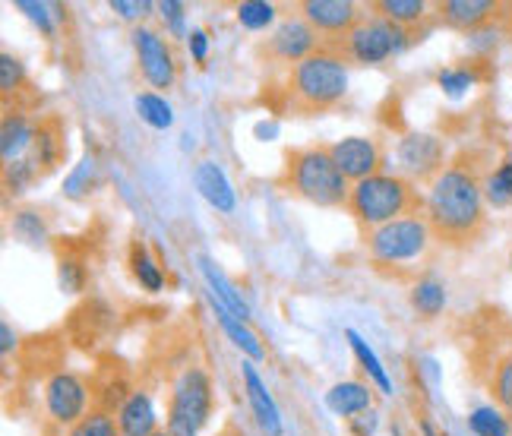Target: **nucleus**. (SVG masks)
<instances>
[{
  "instance_id": "obj_1",
  "label": "nucleus",
  "mask_w": 512,
  "mask_h": 436,
  "mask_svg": "<svg viewBox=\"0 0 512 436\" xmlns=\"http://www.w3.org/2000/svg\"><path fill=\"white\" fill-rule=\"evenodd\" d=\"M424 215L433 237L446 247H471L487 228L484 174L475 152H462L427 187Z\"/></svg>"
},
{
  "instance_id": "obj_2",
  "label": "nucleus",
  "mask_w": 512,
  "mask_h": 436,
  "mask_svg": "<svg viewBox=\"0 0 512 436\" xmlns=\"http://www.w3.org/2000/svg\"><path fill=\"white\" fill-rule=\"evenodd\" d=\"M282 187L317 209H348V196H351V181L332 162L329 146L288 149Z\"/></svg>"
},
{
  "instance_id": "obj_3",
  "label": "nucleus",
  "mask_w": 512,
  "mask_h": 436,
  "mask_svg": "<svg viewBox=\"0 0 512 436\" xmlns=\"http://www.w3.org/2000/svg\"><path fill=\"white\" fill-rule=\"evenodd\" d=\"M348 212L364 231L383 228L396 218H405L411 212H424V200L418 187L405 181L402 174H373L367 181L351 184Z\"/></svg>"
},
{
  "instance_id": "obj_4",
  "label": "nucleus",
  "mask_w": 512,
  "mask_h": 436,
  "mask_svg": "<svg viewBox=\"0 0 512 436\" xmlns=\"http://www.w3.org/2000/svg\"><path fill=\"white\" fill-rule=\"evenodd\" d=\"M288 95L291 105L304 114L339 105L348 95V64L323 45L317 54L304 57L301 64L288 70Z\"/></svg>"
},
{
  "instance_id": "obj_5",
  "label": "nucleus",
  "mask_w": 512,
  "mask_h": 436,
  "mask_svg": "<svg viewBox=\"0 0 512 436\" xmlns=\"http://www.w3.org/2000/svg\"><path fill=\"white\" fill-rule=\"evenodd\" d=\"M415 32H408L396 23H389V19L370 13L367 7V16L361 19L358 26H354L348 35L336 38V42H326V48H332L345 64H358V67H380L386 64L392 54L405 51L411 42H415Z\"/></svg>"
},
{
  "instance_id": "obj_6",
  "label": "nucleus",
  "mask_w": 512,
  "mask_h": 436,
  "mask_svg": "<svg viewBox=\"0 0 512 436\" xmlns=\"http://www.w3.org/2000/svg\"><path fill=\"white\" fill-rule=\"evenodd\" d=\"M437 241L433 237V228L427 222L424 212H411L405 218H396L383 228H373L364 237V247L373 266L380 269H402L411 266L415 260L430 250V244Z\"/></svg>"
},
{
  "instance_id": "obj_7",
  "label": "nucleus",
  "mask_w": 512,
  "mask_h": 436,
  "mask_svg": "<svg viewBox=\"0 0 512 436\" xmlns=\"http://www.w3.org/2000/svg\"><path fill=\"white\" fill-rule=\"evenodd\" d=\"M212 376L203 364H190L177 373L171 383V402H168V430L174 436H200L212 418Z\"/></svg>"
},
{
  "instance_id": "obj_8",
  "label": "nucleus",
  "mask_w": 512,
  "mask_h": 436,
  "mask_svg": "<svg viewBox=\"0 0 512 436\" xmlns=\"http://www.w3.org/2000/svg\"><path fill=\"white\" fill-rule=\"evenodd\" d=\"M130 45H133V57H136V70H140L143 83L152 92H171L177 76H181V61H177V51L168 38L152 29V26H133L130 32Z\"/></svg>"
},
{
  "instance_id": "obj_9",
  "label": "nucleus",
  "mask_w": 512,
  "mask_h": 436,
  "mask_svg": "<svg viewBox=\"0 0 512 436\" xmlns=\"http://www.w3.org/2000/svg\"><path fill=\"white\" fill-rule=\"evenodd\" d=\"M396 165L399 174L411 184H433L443 174L446 162V143L437 133H405L396 143Z\"/></svg>"
},
{
  "instance_id": "obj_10",
  "label": "nucleus",
  "mask_w": 512,
  "mask_h": 436,
  "mask_svg": "<svg viewBox=\"0 0 512 436\" xmlns=\"http://www.w3.org/2000/svg\"><path fill=\"white\" fill-rule=\"evenodd\" d=\"M320 48H323L320 32L313 29L310 23H304L298 13H291V16H285V19L275 23L269 38L260 45V54L266 57L269 64H282V67L291 70L294 64H301L304 57L317 54Z\"/></svg>"
},
{
  "instance_id": "obj_11",
  "label": "nucleus",
  "mask_w": 512,
  "mask_h": 436,
  "mask_svg": "<svg viewBox=\"0 0 512 436\" xmlns=\"http://www.w3.org/2000/svg\"><path fill=\"white\" fill-rule=\"evenodd\" d=\"M45 414L57 427H76L89 414V389L76 373L57 370L45 380Z\"/></svg>"
},
{
  "instance_id": "obj_12",
  "label": "nucleus",
  "mask_w": 512,
  "mask_h": 436,
  "mask_svg": "<svg viewBox=\"0 0 512 436\" xmlns=\"http://www.w3.org/2000/svg\"><path fill=\"white\" fill-rule=\"evenodd\" d=\"M298 16L320 32L326 45L348 35L367 16V10L361 4H354V0H301Z\"/></svg>"
},
{
  "instance_id": "obj_13",
  "label": "nucleus",
  "mask_w": 512,
  "mask_h": 436,
  "mask_svg": "<svg viewBox=\"0 0 512 436\" xmlns=\"http://www.w3.org/2000/svg\"><path fill=\"white\" fill-rule=\"evenodd\" d=\"M332 162L339 165V171L348 177L351 184L367 181V177L383 171V149L370 136H345V140L332 143Z\"/></svg>"
},
{
  "instance_id": "obj_14",
  "label": "nucleus",
  "mask_w": 512,
  "mask_h": 436,
  "mask_svg": "<svg viewBox=\"0 0 512 436\" xmlns=\"http://www.w3.org/2000/svg\"><path fill=\"white\" fill-rule=\"evenodd\" d=\"M433 13L449 29L481 32L503 16V4H497V0H440V4H433Z\"/></svg>"
},
{
  "instance_id": "obj_15",
  "label": "nucleus",
  "mask_w": 512,
  "mask_h": 436,
  "mask_svg": "<svg viewBox=\"0 0 512 436\" xmlns=\"http://www.w3.org/2000/svg\"><path fill=\"white\" fill-rule=\"evenodd\" d=\"M193 187H196V193H200L215 212L231 215L234 209H238V193H234L225 168L209 162V158L196 162V168H193Z\"/></svg>"
},
{
  "instance_id": "obj_16",
  "label": "nucleus",
  "mask_w": 512,
  "mask_h": 436,
  "mask_svg": "<svg viewBox=\"0 0 512 436\" xmlns=\"http://www.w3.org/2000/svg\"><path fill=\"white\" fill-rule=\"evenodd\" d=\"M241 380H244V392H247V402H250V411L256 424H260V430L266 436H282L285 427H282V414H279V405H275V399L269 395L263 376L256 373V367L250 361H244L241 367Z\"/></svg>"
},
{
  "instance_id": "obj_17",
  "label": "nucleus",
  "mask_w": 512,
  "mask_h": 436,
  "mask_svg": "<svg viewBox=\"0 0 512 436\" xmlns=\"http://www.w3.org/2000/svg\"><path fill=\"white\" fill-rule=\"evenodd\" d=\"M64 152H67V143H64L61 121H57V117H45V121H38L32 149L26 155V158H32V165L38 168V174L48 177L57 165L64 162Z\"/></svg>"
},
{
  "instance_id": "obj_18",
  "label": "nucleus",
  "mask_w": 512,
  "mask_h": 436,
  "mask_svg": "<svg viewBox=\"0 0 512 436\" xmlns=\"http://www.w3.org/2000/svg\"><path fill=\"white\" fill-rule=\"evenodd\" d=\"M117 427H121V436H152L159 430V414H155L149 392H127V399L117 408Z\"/></svg>"
},
{
  "instance_id": "obj_19",
  "label": "nucleus",
  "mask_w": 512,
  "mask_h": 436,
  "mask_svg": "<svg viewBox=\"0 0 512 436\" xmlns=\"http://www.w3.org/2000/svg\"><path fill=\"white\" fill-rule=\"evenodd\" d=\"M0 95H4V111H26L29 102H35V89L32 79L23 67L19 57H13L10 51L0 54Z\"/></svg>"
},
{
  "instance_id": "obj_20",
  "label": "nucleus",
  "mask_w": 512,
  "mask_h": 436,
  "mask_svg": "<svg viewBox=\"0 0 512 436\" xmlns=\"http://www.w3.org/2000/svg\"><path fill=\"white\" fill-rule=\"evenodd\" d=\"M35 127L38 124H32V117L26 111H4V127H0V155H4V165H13L29 155Z\"/></svg>"
},
{
  "instance_id": "obj_21",
  "label": "nucleus",
  "mask_w": 512,
  "mask_h": 436,
  "mask_svg": "<svg viewBox=\"0 0 512 436\" xmlns=\"http://www.w3.org/2000/svg\"><path fill=\"white\" fill-rule=\"evenodd\" d=\"M209 307H212V313H215V323L222 326V332L228 335V342L238 348L247 361H263L266 358V348H263V342H260V335H256L253 329H250V323H241L238 316H234L225 304H219L215 297L209 294Z\"/></svg>"
},
{
  "instance_id": "obj_22",
  "label": "nucleus",
  "mask_w": 512,
  "mask_h": 436,
  "mask_svg": "<svg viewBox=\"0 0 512 436\" xmlns=\"http://www.w3.org/2000/svg\"><path fill=\"white\" fill-rule=\"evenodd\" d=\"M326 408L342 421L358 418V414L373 408V392L364 380H342L326 392Z\"/></svg>"
},
{
  "instance_id": "obj_23",
  "label": "nucleus",
  "mask_w": 512,
  "mask_h": 436,
  "mask_svg": "<svg viewBox=\"0 0 512 436\" xmlns=\"http://www.w3.org/2000/svg\"><path fill=\"white\" fill-rule=\"evenodd\" d=\"M200 272H203V279H206V285H209V294L215 297L219 304H225L234 316H238L241 323H250V307H247V301L241 297V291L234 288L231 282H228V275L215 266L209 256H200Z\"/></svg>"
},
{
  "instance_id": "obj_24",
  "label": "nucleus",
  "mask_w": 512,
  "mask_h": 436,
  "mask_svg": "<svg viewBox=\"0 0 512 436\" xmlns=\"http://www.w3.org/2000/svg\"><path fill=\"white\" fill-rule=\"evenodd\" d=\"M127 266H130V275L133 282L140 285L143 291L149 294H159L165 288V272L159 266V260L152 256L149 244L146 241H130V250H127Z\"/></svg>"
},
{
  "instance_id": "obj_25",
  "label": "nucleus",
  "mask_w": 512,
  "mask_h": 436,
  "mask_svg": "<svg viewBox=\"0 0 512 436\" xmlns=\"http://www.w3.org/2000/svg\"><path fill=\"white\" fill-rule=\"evenodd\" d=\"M370 13H377V16L389 19V23H396L411 32L433 13V4H427V0H373Z\"/></svg>"
},
{
  "instance_id": "obj_26",
  "label": "nucleus",
  "mask_w": 512,
  "mask_h": 436,
  "mask_svg": "<svg viewBox=\"0 0 512 436\" xmlns=\"http://www.w3.org/2000/svg\"><path fill=\"white\" fill-rule=\"evenodd\" d=\"M411 301V310H415L418 316H424V320H437V316L446 310V285L440 279H433V275H424V279L415 282V288H411L408 294Z\"/></svg>"
},
{
  "instance_id": "obj_27",
  "label": "nucleus",
  "mask_w": 512,
  "mask_h": 436,
  "mask_svg": "<svg viewBox=\"0 0 512 436\" xmlns=\"http://www.w3.org/2000/svg\"><path fill=\"white\" fill-rule=\"evenodd\" d=\"M98 184H102V162H98L95 152H86L83 162H76V168L67 174L64 196L67 200H86Z\"/></svg>"
},
{
  "instance_id": "obj_28",
  "label": "nucleus",
  "mask_w": 512,
  "mask_h": 436,
  "mask_svg": "<svg viewBox=\"0 0 512 436\" xmlns=\"http://www.w3.org/2000/svg\"><path fill=\"white\" fill-rule=\"evenodd\" d=\"M345 339H348V345H351V351H354V358H358L361 370L367 373V380H370L373 386H377L380 392L389 395V392H392V380H389L386 367L380 364V354L364 342V335H361V332L348 329V332H345Z\"/></svg>"
},
{
  "instance_id": "obj_29",
  "label": "nucleus",
  "mask_w": 512,
  "mask_h": 436,
  "mask_svg": "<svg viewBox=\"0 0 512 436\" xmlns=\"http://www.w3.org/2000/svg\"><path fill=\"white\" fill-rule=\"evenodd\" d=\"M133 108H136V114H140V121L149 124L152 130H171L174 127L171 102H168L165 95H159V92H152V89L140 92V95L133 98Z\"/></svg>"
},
{
  "instance_id": "obj_30",
  "label": "nucleus",
  "mask_w": 512,
  "mask_h": 436,
  "mask_svg": "<svg viewBox=\"0 0 512 436\" xmlns=\"http://www.w3.org/2000/svg\"><path fill=\"white\" fill-rule=\"evenodd\" d=\"M484 196H487V206H494V209L512 206V158H503L494 171L484 174Z\"/></svg>"
},
{
  "instance_id": "obj_31",
  "label": "nucleus",
  "mask_w": 512,
  "mask_h": 436,
  "mask_svg": "<svg viewBox=\"0 0 512 436\" xmlns=\"http://www.w3.org/2000/svg\"><path fill=\"white\" fill-rule=\"evenodd\" d=\"M10 228L19 241H26L32 247H42L48 244V225L38 209H16V215L10 218Z\"/></svg>"
},
{
  "instance_id": "obj_32",
  "label": "nucleus",
  "mask_w": 512,
  "mask_h": 436,
  "mask_svg": "<svg viewBox=\"0 0 512 436\" xmlns=\"http://www.w3.org/2000/svg\"><path fill=\"white\" fill-rule=\"evenodd\" d=\"M490 395L500 405V411L512 414V351H506L503 358H497V364L490 367Z\"/></svg>"
},
{
  "instance_id": "obj_33",
  "label": "nucleus",
  "mask_w": 512,
  "mask_h": 436,
  "mask_svg": "<svg viewBox=\"0 0 512 436\" xmlns=\"http://www.w3.org/2000/svg\"><path fill=\"white\" fill-rule=\"evenodd\" d=\"M275 19H279V7L269 4V0H244V4H238V23L250 32L269 29Z\"/></svg>"
},
{
  "instance_id": "obj_34",
  "label": "nucleus",
  "mask_w": 512,
  "mask_h": 436,
  "mask_svg": "<svg viewBox=\"0 0 512 436\" xmlns=\"http://www.w3.org/2000/svg\"><path fill=\"white\" fill-rule=\"evenodd\" d=\"M468 430L475 436H512V424L497 408H475L468 414Z\"/></svg>"
},
{
  "instance_id": "obj_35",
  "label": "nucleus",
  "mask_w": 512,
  "mask_h": 436,
  "mask_svg": "<svg viewBox=\"0 0 512 436\" xmlns=\"http://www.w3.org/2000/svg\"><path fill=\"white\" fill-rule=\"evenodd\" d=\"M64 436H121V427H117L111 408H92L86 418L76 427H70Z\"/></svg>"
},
{
  "instance_id": "obj_36",
  "label": "nucleus",
  "mask_w": 512,
  "mask_h": 436,
  "mask_svg": "<svg viewBox=\"0 0 512 436\" xmlns=\"http://www.w3.org/2000/svg\"><path fill=\"white\" fill-rule=\"evenodd\" d=\"M38 168L32 165V158H19L13 165H4V184H7V196H23L35 181H38Z\"/></svg>"
},
{
  "instance_id": "obj_37",
  "label": "nucleus",
  "mask_w": 512,
  "mask_h": 436,
  "mask_svg": "<svg viewBox=\"0 0 512 436\" xmlns=\"http://www.w3.org/2000/svg\"><path fill=\"white\" fill-rule=\"evenodd\" d=\"M478 83V73L471 67H446L437 76V86L449 95V98H462L471 86Z\"/></svg>"
},
{
  "instance_id": "obj_38",
  "label": "nucleus",
  "mask_w": 512,
  "mask_h": 436,
  "mask_svg": "<svg viewBox=\"0 0 512 436\" xmlns=\"http://www.w3.org/2000/svg\"><path fill=\"white\" fill-rule=\"evenodd\" d=\"M155 13L162 16V23H165L171 38L190 35V29H187V4H181V0H162V4L155 7Z\"/></svg>"
},
{
  "instance_id": "obj_39",
  "label": "nucleus",
  "mask_w": 512,
  "mask_h": 436,
  "mask_svg": "<svg viewBox=\"0 0 512 436\" xmlns=\"http://www.w3.org/2000/svg\"><path fill=\"white\" fill-rule=\"evenodd\" d=\"M57 282H61V291L76 294L86 288V266L76 260V256H61L57 263Z\"/></svg>"
},
{
  "instance_id": "obj_40",
  "label": "nucleus",
  "mask_w": 512,
  "mask_h": 436,
  "mask_svg": "<svg viewBox=\"0 0 512 436\" xmlns=\"http://www.w3.org/2000/svg\"><path fill=\"white\" fill-rule=\"evenodd\" d=\"M111 13L117 19H124V23H133V26H143L146 19L152 16V10L159 4H152V0H111Z\"/></svg>"
},
{
  "instance_id": "obj_41",
  "label": "nucleus",
  "mask_w": 512,
  "mask_h": 436,
  "mask_svg": "<svg viewBox=\"0 0 512 436\" xmlns=\"http://www.w3.org/2000/svg\"><path fill=\"white\" fill-rule=\"evenodd\" d=\"M19 13H23V16H29L32 19V23L38 26V29H42L45 35H54V23H51V16H54V4H38V0H16V4H13Z\"/></svg>"
},
{
  "instance_id": "obj_42",
  "label": "nucleus",
  "mask_w": 512,
  "mask_h": 436,
  "mask_svg": "<svg viewBox=\"0 0 512 436\" xmlns=\"http://www.w3.org/2000/svg\"><path fill=\"white\" fill-rule=\"evenodd\" d=\"M377 424H380V414H377V408H370V411L358 414V418H351L348 430H351V436H373L377 433Z\"/></svg>"
},
{
  "instance_id": "obj_43",
  "label": "nucleus",
  "mask_w": 512,
  "mask_h": 436,
  "mask_svg": "<svg viewBox=\"0 0 512 436\" xmlns=\"http://www.w3.org/2000/svg\"><path fill=\"white\" fill-rule=\"evenodd\" d=\"M187 45H190L193 61L196 64H206V57H209V35H206V29H190Z\"/></svg>"
},
{
  "instance_id": "obj_44",
  "label": "nucleus",
  "mask_w": 512,
  "mask_h": 436,
  "mask_svg": "<svg viewBox=\"0 0 512 436\" xmlns=\"http://www.w3.org/2000/svg\"><path fill=\"white\" fill-rule=\"evenodd\" d=\"M0 339H4V342H0V351H4V358H10L13 348L19 345V335H16V329L10 326V320L0 323Z\"/></svg>"
},
{
  "instance_id": "obj_45",
  "label": "nucleus",
  "mask_w": 512,
  "mask_h": 436,
  "mask_svg": "<svg viewBox=\"0 0 512 436\" xmlns=\"http://www.w3.org/2000/svg\"><path fill=\"white\" fill-rule=\"evenodd\" d=\"M500 23H503L506 35L512 38V4H503V16H500Z\"/></svg>"
},
{
  "instance_id": "obj_46",
  "label": "nucleus",
  "mask_w": 512,
  "mask_h": 436,
  "mask_svg": "<svg viewBox=\"0 0 512 436\" xmlns=\"http://www.w3.org/2000/svg\"><path fill=\"white\" fill-rule=\"evenodd\" d=\"M421 436H440V433L433 430V424H430V421H421Z\"/></svg>"
},
{
  "instance_id": "obj_47",
  "label": "nucleus",
  "mask_w": 512,
  "mask_h": 436,
  "mask_svg": "<svg viewBox=\"0 0 512 436\" xmlns=\"http://www.w3.org/2000/svg\"><path fill=\"white\" fill-rule=\"evenodd\" d=\"M152 436H174V433H171V430H168V427H159V430H155V433H152Z\"/></svg>"
},
{
  "instance_id": "obj_48",
  "label": "nucleus",
  "mask_w": 512,
  "mask_h": 436,
  "mask_svg": "<svg viewBox=\"0 0 512 436\" xmlns=\"http://www.w3.org/2000/svg\"><path fill=\"white\" fill-rule=\"evenodd\" d=\"M219 436H234V433H231V427H228V430H225V433H219Z\"/></svg>"
},
{
  "instance_id": "obj_49",
  "label": "nucleus",
  "mask_w": 512,
  "mask_h": 436,
  "mask_svg": "<svg viewBox=\"0 0 512 436\" xmlns=\"http://www.w3.org/2000/svg\"><path fill=\"white\" fill-rule=\"evenodd\" d=\"M509 272H512V250H509Z\"/></svg>"
}]
</instances>
